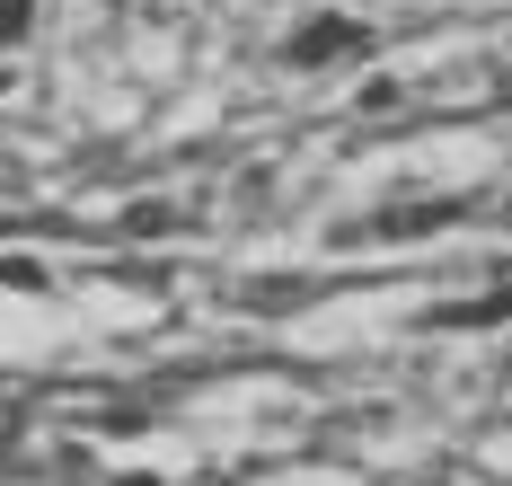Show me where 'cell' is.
<instances>
[{
	"instance_id": "obj_1",
	"label": "cell",
	"mask_w": 512,
	"mask_h": 486,
	"mask_svg": "<svg viewBox=\"0 0 512 486\" xmlns=\"http://www.w3.org/2000/svg\"><path fill=\"white\" fill-rule=\"evenodd\" d=\"M27 27V0H0V36H18Z\"/></svg>"
}]
</instances>
